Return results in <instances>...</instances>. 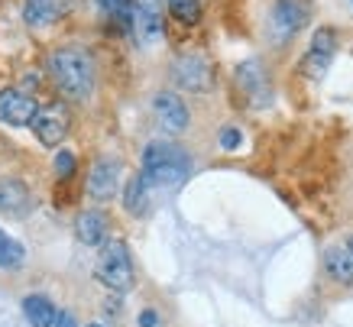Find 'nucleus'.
I'll return each mask as SVG.
<instances>
[{
    "label": "nucleus",
    "instance_id": "12",
    "mask_svg": "<svg viewBox=\"0 0 353 327\" xmlns=\"http://www.w3.org/2000/svg\"><path fill=\"white\" fill-rule=\"evenodd\" d=\"M236 88L243 91V97L253 107H263L269 97H272L266 68H263L259 62H246V65H240V68H236Z\"/></svg>",
    "mask_w": 353,
    "mask_h": 327
},
{
    "label": "nucleus",
    "instance_id": "17",
    "mask_svg": "<svg viewBox=\"0 0 353 327\" xmlns=\"http://www.w3.org/2000/svg\"><path fill=\"white\" fill-rule=\"evenodd\" d=\"M23 315H26V321H30L32 327H55L59 324V317H62L46 295H26L23 298Z\"/></svg>",
    "mask_w": 353,
    "mask_h": 327
},
{
    "label": "nucleus",
    "instance_id": "5",
    "mask_svg": "<svg viewBox=\"0 0 353 327\" xmlns=\"http://www.w3.org/2000/svg\"><path fill=\"white\" fill-rule=\"evenodd\" d=\"M308 20V7L301 0H276L266 17V36L276 46H285Z\"/></svg>",
    "mask_w": 353,
    "mask_h": 327
},
{
    "label": "nucleus",
    "instance_id": "7",
    "mask_svg": "<svg viewBox=\"0 0 353 327\" xmlns=\"http://www.w3.org/2000/svg\"><path fill=\"white\" fill-rule=\"evenodd\" d=\"M152 117H156V127L165 133V137H182L188 123H192V114L179 95L172 91H159L152 97Z\"/></svg>",
    "mask_w": 353,
    "mask_h": 327
},
{
    "label": "nucleus",
    "instance_id": "24",
    "mask_svg": "<svg viewBox=\"0 0 353 327\" xmlns=\"http://www.w3.org/2000/svg\"><path fill=\"white\" fill-rule=\"evenodd\" d=\"M221 143H224L227 149H230V146H236V143H240V133H236V130H227L224 137H221Z\"/></svg>",
    "mask_w": 353,
    "mask_h": 327
},
{
    "label": "nucleus",
    "instance_id": "4",
    "mask_svg": "<svg viewBox=\"0 0 353 327\" xmlns=\"http://www.w3.org/2000/svg\"><path fill=\"white\" fill-rule=\"evenodd\" d=\"M169 75L182 91H192V95H201V91H211V88H214V68H211V62L198 52L175 55Z\"/></svg>",
    "mask_w": 353,
    "mask_h": 327
},
{
    "label": "nucleus",
    "instance_id": "22",
    "mask_svg": "<svg viewBox=\"0 0 353 327\" xmlns=\"http://www.w3.org/2000/svg\"><path fill=\"white\" fill-rule=\"evenodd\" d=\"M97 3H101L108 13H114V17H123L130 7V0H97Z\"/></svg>",
    "mask_w": 353,
    "mask_h": 327
},
{
    "label": "nucleus",
    "instance_id": "11",
    "mask_svg": "<svg viewBox=\"0 0 353 327\" xmlns=\"http://www.w3.org/2000/svg\"><path fill=\"white\" fill-rule=\"evenodd\" d=\"M117 185H120V162L114 156L97 159L91 175H88V195L94 201H110L117 195Z\"/></svg>",
    "mask_w": 353,
    "mask_h": 327
},
{
    "label": "nucleus",
    "instance_id": "23",
    "mask_svg": "<svg viewBox=\"0 0 353 327\" xmlns=\"http://www.w3.org/2000/svg\"><path fill=\"white\" fill-rule=\"evenodd\" d=\"M159 324V317L152 315V311H143V315H139V327H156Z\"/></svg>",
    "mask_w": 353,
    "mask_h": 327
},
{
    "label": "nucleus",
    "instance_id": "20",
    "mask_svg": "<svg viewBox=\"0 0 353 327\" xmlns=\"http://www.w3.org/2000/svg\"><path fill=\"white\" fill-rule=\"evenodd\" d=\"M169 3L172 17L185 26H194V23L201 20V0H165Z\"/></svg>",
    "mask_w": 353,
    "mask_h": 327
},
{
    "label": "nucleus",
    "instance_id": "3",
    "mask_svg": "<svg viewBox=\"0 0 353 327\" xmlns=\"http://www.w3.org/2000/svg\"><path fill=\"white\" fill-rule=\"evenodd\" d=\"M97 282L104 285L108 292H130L133 288V259H130V250L123 240H108L97 253V266H94Z\"/></svg>",
    "mask_w": 353,
    "mask_h": 327
},
{
    "label": "nucleus",
    "instance_id": "10",
    "mask_svg": "<svg viewBox=\"0 0 353 327\" xmlns=\"http://www.w3.org/2000/svg\"><path fill=\"white\" fill-rule=\"evenodd\" d=\"M334 49H337V36H334V30H318L314 32V39H311L308 52H305V59H301V75H308V78H321L324 72H327V65H331L334 59Z\"/></svg>",
    "mask_w": 353,
    "mask_h": 327
},
{
    "label": "nucleus",
    "instance_id": "15",
    "mask_svg": "<svg viewBox=\"0 0 353 327\" xmlns=\"http://www.w3.org/2000/svg\"><path fill=\"white\" fill-rule=\"evenodd\" d=\"M324 272L337 285H353V253L347 246H327L324 250Z\"/></svg>",
    "mask_w": 353,
    "mask_h": 327
},
{
    "label": "nucleus",
    "instance_id": "27",
    "mask_svg": "<svg viewBox=\"0 0 353 327\" xmlns=\"http://www.w3.org/2000/svg\"><path fill=\"white\" fill-rule=\"evenodd\" d=\"M88 327H104V324H88Z\"/></svg>",
    "mask_w": 353,
    "mask_h": 327
},
{
    "label": "nucleus",
    "instance_id": "14",
    "mask_svg": "<svg viewBox=\"0 0 353 327\" xmlns=\"http://www.w3.org/2000/svg\"><path fill=\"white\" fill-rule=\"evenodd\" d=\"M108 227H110L108 214L101 211H81L75 221V233L85 246H104L108 243Z\"/></svg>",
    "mask_w": 353,
    "mask_h": 327
},
{
    "label": "nucleus",
    "instance_id": "25",
    "mask_svg": "<svg viewBox=\"0 0 353 327\" xmlns=\"http://www.w3.org/2000/svg\"><path fill=\"white\" fill-rule=\"evenodd\" d=\"M55 327H78V324H75V317H72V315H62Z\"/></svg>",
    "mask_w": 353,
    "mask_h": 327
},
{
    "label": "nucleus",
    "instance_id": "13",
    "mask_svg": "<svg viewBox=\"0 0 353 327\" xmlns=\"http://www.w3.org/2000/svg\"><path fill=\"white\" fill-rule=\"evenodd\" d=\"M26 211H32V195L30 188L17 179H0V214L10 217H23Z\"/></svg>",
    "mask_w": 353,
    "mask_h": 327
},
{
    "label": "nucleus",
    "instance_id": "1",
    "mask_svg": "<svg viewBox=\"0 0 353 327\" xmlns=\"http://www.w3.org/2000/svg\"><path fill=\"white\" fill-rule=\"evenodd\" d=\"M192 172V159L182 146H175L169 139H156L146 146L143 152V179L150 188H172V185H182Z\"/></svg>",
    "mask_w": 353,
    "mask_h": 327
},
{
    "label": "nucleus",
    "instance_id": "21",
    "mask_svg": "<svg viewBox=\"0 0 353 327\" xmlns=\"http://www.w3.org/2000/svg\"><path fill=\"white\" fill-rule=\"evenodd\" d=\"M55 172H59L62 179H72V172H75V156H72V152H55Z\"/></svg>",
    "mask_w": 353,
    "mask_h": 327
},
{
    "label": "nucleus",
    "instance_id": "6",
    "mask_svg": "<svg viewBox=\"0 0 353 327\" xmlns=\"http://www.w3.org/2000/svg\"><path fill=\"white\" fill-rule=\"evenodd\" d=\"M39 101L20 88H3L0 91V123H7V127H32L36 123V117H39Z\"/></svg>",
    "mask_w": 353,
    "mask_h": 327
},
{
    "label": "nucleus",
    "instance_id": "9",
    "mask_svg": "<svg viewBox=\"0 0 353 327\" xmlns=\"http://www.w3.org/2000/svg\"><path fill=\"white\" fill-rule=\"evenodd\" d=\"M68 127H72V120H68L65 104H49L39 110L36 123H32V133H36V139H39L43 146L55 149L65 137H68Z\"/></svg>",
    "mask_w": 353,
    "mask_h": 327
},
{
    "label": "nucleus",
    "instance_id": "8",
    "mask_svg": "<svg viewBox=\"0 0 353 327\" xmlns=\"http://www.w3.org/2000/svg\"><path fill=\"white\" fill-rule=\"evenodd\" d=\"M133 32L139 46H156L165 32V13L162 0H137L133 7Z\"/></svg>",
    "mask_w": 353,
    "mask_h": 327
},
{
    "label": "nucleus",
    "instance_id": "19",
    "mask_svg": "<svg viewBox=\"0 0 353 327\" xmlns=\"http://www.w3.org/2000/svg\"><path fill=\"white\" fill-rule=\"evenodd\" d=\"M23 256H26L23 243H17L10 233L0 230V266H3V269H17V266L23 263Z\"/></svg>",
    "mask_w": 353,
    "mask_h": 327
},
{
    "label": "nucleus",
    "instance_id": "2",
    "mask_svg": "<svg viewBox=\"0 0 353 327\" xmlns=\"http://www.w3.org/2000/svg\"><path fill=\"white\" fill-rule=\"evenodd\" d=\"M49 68H52L55 85L62 88L65 97H72V101H88L91 97V91H94V62L81 46L59 49L52 55Z\"/></svg>",
    "mask_w": 353,
    "mask_h": 327
},
{
    "label": "nucleus",
    "instance_id": "26",
    "mask_svg": "<svg viewBox=\"0 0 353 327\" xmlns=\"http://www.w3.org/2000/svg\"><path fill=\"white\" fill-rule=\"evenodd\" d=\"M343 246H347V250H350V253H353V233H350V237H347V243H343Z\"/></svg>",
    "mask_w": 353,
    "mask_h": 327
},
{
    "label": "nucleus",
    "instance_id": "16",
    "mask_svg": "<svg viewBox=\"0 0 353 327\" xmlns=\"http://www.w3.org/2000/svg\"><path fill=\"white\" fill-rule=\"evenodd\" d=\"M72 7V0H26V23L32 26H49V23L62 20Z\"/></svg>",
    "mask_w": 353,
    "mask_h": 327
},
{
    "label": "nucleus",
    "instance_id": "18",
    "mask_svg": "<svg viewBox=\"0 0 353 327\" xmlns=\"http://www.w3.org/2000/svg\"><path fill=\"white\" fill-rule=\"evenodd\" d=\"M146 204H150V185L143 175H133L127 181V191H123V208L133 217H139V214H146Z\"/></svg>",
    "mask_w": 353,
    "mask_h": 327
}]
</instances>
